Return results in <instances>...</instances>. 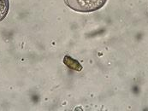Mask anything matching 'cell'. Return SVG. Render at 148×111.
Returning a JSON list of instances; mask_svg holds the SVG:
<instances>
[{"label": "cell", "mask_w": 148, "mask_h": 111, "mask_svg": "<svg viewBox=\"0 0 148 111\" xmlns=\"http://www.w3.org/2000/svg\"><path fill=\"white\" fill-rule=\"evenodd\" d=\"M107 0H64L71 10L80 13H92L105 6Z\"/></svg>", "instance_id": "6da1fadb"}, {"label": "cell", "mask_w": 148, "mask_h": 111, "mask_svg": "<svg viewBox=\"0 0 148 111\" xmlns=\"http://www.w3.org/2000/svg\"><path fill=\"white\" fill-rule=\"evenodd\" d=\"M64 63L66 66L68 67H69L70 69H72V70L81 71V70L82 69V66L81 65V63H80L77 60L72 58V57H69V56H65V57H64Z\"/></svg>", "instance_id": "7a4b0ae2"}, {"label": "cell", "mask_w": 148, "mask_h": 111, "mask_svg": "<svg viewBox=\"0 0 148 111\" xmlns=\"http://www.w3.org/2000/svg\"><path fill=\"white\" fill-rule=\"evenodd\" d=\"M10 10L9 0H0V22H2L7 16Z\"/></svg>", "instance_id": "3957f363"}]
</instances>
